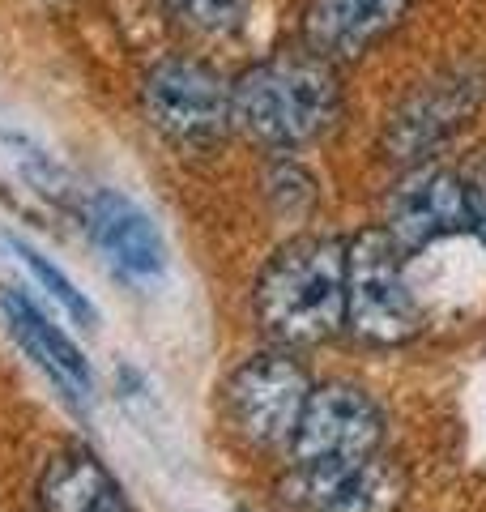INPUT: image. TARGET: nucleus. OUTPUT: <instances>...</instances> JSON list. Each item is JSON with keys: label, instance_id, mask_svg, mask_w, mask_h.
<instances>
[{"label": "nucleus", "instance_id": "nucleus-17", "mask_svg": "<svg viewBox=\"0 0 486 512\" xmlns=\"http://www.w3.org/2000/svg\"><path fill=\"white\" fill-rule=\"evenodd\" d=\"M465 184H469V205H474V235L486 244V158L465 167Z\"/></svg>", "mask_w": 486, "mask_h": 512}, {"label": "nucleus", "instance_id": "nucleus-14", "mask_svg": "<svg viewBox=\"0 0 486 512\" xmlns=\"http://www.w3.org/2000/svg\"><path fill=\"white\" fill-rule=\"evenodd\" d=\"M261 197L278 222H307L320 205V184L295 154H273L261 175Z\"/></svg>", "mask_w": 486, "mask_h": 512}, {"label": "nucleus", "instance_id": "nucleus-5", "mask_svg": "<svg viewBox=\"0 0 486 512\" xmlns=\"http://www.w3.org/2000/svg\"><path fill=\"white\" fill-rule=\"evenodd\" d=\"M145 128L180 154H205L235 133L231 82L209 60L162 56L137 86Z\"/></svg>", "mask_w": 486, "mask_h": 512}, {"label": "nucleus", "instance_id": "nucleus-13", "mask_svg": "<svg viewBox=\"0 0 486 512\" xmlns=\"http://www.w3.org/2000/svg\"><path fill=\"white\" fill-rule=\"evenodd\" d=\"M39 512H137L116 470L86 444L56 448L35 478Z\"/></svg>", "mask_w": 486, "mask_h": 512}, {"label": "nucleus", "instance_id": "nucleus-2", "mask_svg": "<svg viewBox=\"0 0 486 512\" xmlns=\"http://www.w3.org/2000/svg\"><path fill=\"white\" fill-rule=\"evenodd\" d=\"M235 133L269 154H299L333 133L346 116L337 64L316 52H273L231 77Z\"/></svg>", "mask_w": 486, "mask_h": 512}, {"label": "nucleus", "instance_id": "nucleus-6", "mask_svg": "<svg viewBox=\"0 0 486 512\" xmlns=\"http://www.w3.org/2000/svg\"><path fill=\"white\" fill-rule=\"evenodd\" d=\"M388 444V410L367 384L350 376L316 380L290 436L282 466H333L384 453Z\"/></svg>", "mask_w": 486, "mask_h": 512}, {"label": "nucleus", "instance_id": "nucleus-10", "mask_svg": "<svg viewBox=\"0 0 486 512\" xmlns=\"http://www.w3.org/2000/svg\"><path fill=\"white\" fill-rule=\"evenodd\" d=\"M86 235L111 265V274L133 286H154L167 278V239L158 222L133 197L116 188H94L86 197Z\"/></svg>", "mask_w": 486, "mask_h": 512}, {"label": "nucleus", "instance_id": "nucleus-8", "mask_svg": "<svg viewBox=\"0 0 486 512\" xmlns=\"http://www.w3.org/2000/svg\"><path fill=\"white\" fill-rule=\"evenodd\" d=\"M380 227L397 239L405 256H418L444 239L474 235V205H469L465 171L444 163L405 167L401 180L384 192Z\"/></svg>", "mask_w": 486, "mask_h": 512}, {"label": "nucleus", "instance_id": "nucleus-3", "mask_svg": "<svg viewBox=\"0 0 486 512\" xmlns=\"http://www.w3.org/2000/svg\"><path fill=\"white\" fill-rule=\"evenodd\" d=\"M312 372L299 350L261 346L243 355L218 384V423L248 457H282L312 393Z\"/></svg>", "mask_w": 486, "mask_h": 512}, {"label": "nucleus", "instance_id": "nucleus-12", "mask_svg": "<svg viewBox=\"0 0 486 512\" xmlns=\"http://www.w3.org/2000/svg\"><path fill=\"white\" fill-rule=\"evenodd\" d=\"M0 316H5V325H9L13 338H18V346L35 359L39 372L64 393V402H73V406L90 402L94 397L90 359L81 355V346L39 308L35 299L22 295L18 286H0Z\"/></svg>", "mask_w": 486, "mask_h": 512}, {"label": "nucleus", "instance_id": "nucleus-1", "mask_svg": "<svg viewBox=\"0 0 486 512\" xmlns=\"http://www.w3.org/2000/svg\"><path fill=\"white\" fill-rule=\"evenodd\" d=\"M252 325L269 346L316 350L346 333V235H290L248 291Z\"/></svg>", "mask_w": 486, "mask_h": 512}, {"label": "nucleus", "instance_id": "nucleus-4", "mask_svg": "<svg viewBox=\"0 0 486 512\" xmlns=\"http://www.w3.org/2000/svg\"><path fill=\"white\" fill-rule=\"evenodd\" d=\"M410 256L380 222L346 235V338L363 350H401L423 333Z\"/></svg>", "mask_w": 486, "mask_h": 512}, {"label": "nucleus", "instance_id": "nucleus-11", "mask_svg": "<svg viewBox=\"0 0 486 512\" xmlns=\"http://www.w3.org/2000/svg\"><path fill=\"white\" fill-rule=\"evenodd\" d=\"M414 0H307L299 13V47L333 64L359 60L410 18Z\"/></svg>", "mask_w": 486, "mask_h": 512}, {"label": "nucleus", "instance_id": "nucleus-15", "mask_svg": "<svg viewBox=\"0 0 486 512\" xmlns=\"http://www.w3.org/2000/svg\"><path fill=\"white\" fill-rule=\"evenodd\" d=\"M5 244H9V252L18 256V261L30 269V278H35V282L43 286V291L56 299V308H60L64 316H69L73 325H81V329H94V325H99V308H94L90 295L81 291V286H77L69 274H64L60 265H52L39 248H30L26 239H13V235H9Z\"/></svg>", "mask_w": 486, "mask_h": 512}, {"label": "nucleus", "instance_id": "nucleus-16", "mask_svg": "<svg viewBox=\"0 0 486 512\" xmlns=\"http://www.w3.org/2000/svg\"><path fill=\"white\" fill-rule=\"evenodd\" d=\"M167 18L175 26H184L188 35H205V39H222L248 22L252 0H162Z\"/></svg>", "mask_w": 486, "mask_h": 512}, {"label": "nucleus", "instance_id": "nucleus-7", "mask_svg": "<svg viewBox=\"0 0 486 512\" xmlns=\"http://www.w3.org/2000/svg\"><path fill=\"white\" fill-rule=\"evenodd\" d=\"M486 99V82L469 69L435 73L431 82L414 86L405 99L393 107L380 133V154L397 167H418L431 163L461 128L478 116Z\"/></svg>", "mask_w": 486, "mask_h": 512}, {"label": "nucleus", "instance_id": "nucleus-9", "mask_svg": "<svg viewBox=\"0 0 486 512\" xmlns=\"http://www.w3.org/2000/svg\"><path fill=\"white\" fill-rule=\"evenodd\" d=\"M410 474L393 453L333 466H282L278 504L286 512H401Z\"/></svg>", "mask_w": 486, "mask_h": 512}]
</instances>
